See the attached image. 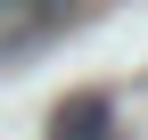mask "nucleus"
Listing matches in <instances>:
<instances>
[{
	"mask_svg": "<svg viewBox=\"0 0 148 140\" xmlns=\"http://www.w3.org/2000/svg\"><path fill=\"white\" fill-rule=\"evenodd\" d=\"M49 140H123L115 132V99L107 91H74L58 115H49Z\"/></svg>",
	"mask_w": 148,
	"mask_h": 140,
	"instance_id": "obj_2",
	"label": "nucleus"
},
{
	"mask_svg": "<svg viewBox=\"0 0 148 140\" xmlns=\"http://www.w3.org/2000/svg\"><path fill=\"white\" fill-rule=\"evenodd\" d=\"M82 16H90V0H0V74L58 49Z\"/></svg>",
	"mask_w": 148,
	"mask_h": 140,
	"instance_id": "obj_1",
	"label": "nucleus"
}]
</instances>
